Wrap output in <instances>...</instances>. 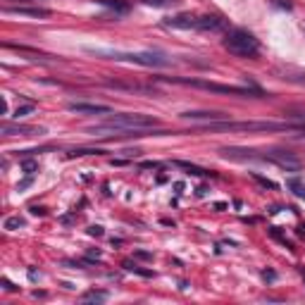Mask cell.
<instances>
[{
    "instance_id": "obj_1",
    "label": "cell",
    "mask_w": 305,
    "mask_h": 305,
    "mask_svg": "<svg viewBox=\"0 0 305 305\" xmlns=\"http://www.w3.org/2000/svg\"><path fill=\"white\" fill-rule=\"evenodd\" d=\"M160 122L143 112H122V115H110L103 124H96L89 129L91 136H112V138H124V136H141L138 131L158 129Z\"/></svg>"
},
{
    "instance_id": "obj_2",
    "label": "cell",
    "mask_w": 305,
    "mask_h": 305,
    "mask_svg": "<svg viewBox=\"0 0 305 305\" xmlns=\"http://www.w3.org/2000/svg\"><path fill=\"white\" fill-rule=\"evenodd\" d=\"M288 122H207L198 131H291Z\"/></svg>"
},
{
    "instance_id": "obj_3",
    "label": "cell",
    "mask_w": 305,
    "mask_h": 305,
    "mask_svg": "<svg viewBox=\"0 0 305 305\" xmlns=\"http://www.w3.org/2000/svg\"><path fill=\"white\" fill-rule=\"evenodd\" d=\"M224 48L236 57H258L260 53V43L258 38L243 31V29H232L224 36Z\"/></svg>"
},
{
    "instance_id": "obj_4",
    "label": "cell",
    "mask_w": 305,
    "mask_h": 305,
    "mask_svg": "<svg viewBox=\"0 0 305 305\" xmlns=\"http://www.w3.org/2000/svg\"><path fill=\"white\" fill-rule=\"evenodd\" d=\"M165 81H177V84H184V86L215 91V93H229V96H251V93L260 96L258 89H248V86H229V84H215V81H200V79H165Z\"/></svg>"
},
{
    "instance_id": "obj_5",
    "label": "cell",
    "mask_w": 305,
    "mask_h": 305,
    "mask_svg": "<svg viewBox=\"0 0 305 305\" xmlns=\"http://www.w3.org/2000/svg\"><path fill=\"white\" fill-rule=\"evenodd\" d=\"M112 57L115 60L143 64V67H165V64H170V60L162 53H112Z\"/></svg>"
},
{
    "instance_id": "obj_6",
    "label": "cell",
    "mask_w": 305,
    "mask_h": 305,
    "mask_svg": "<svg viewBox=\"0 0 305 305\" xmlns=\"http://www.w3.org/2000/svg\"><path fill=\"white\" fill-rule=\"evenodd\" d=\"M260 160L274 162V165H279L281 170H286V172H298V170H300V160L293 158L291 152H269V155H260Z\"/></svg>"
},
{
    "instance_id": "obj_7",
    "label": "cell",
    "mask_w": 305,
    "mask_h": 305,
    "mask_svg": "<svg viewBox=\"0 0 305 305\" xmlns=\"http://www.w3.org/2000/svg\"><path fill=\"white\" fill-rule=\"evenodd\" d=\"M0 134L3 136H43L45 129L43 126H29V124H5L0 126Z\"/></svg>"
},
{
    "instance_id": "obj_8",
    "label": "cell",
    "mask_w": 305,
    "mask_h": 305,
    "mask_svg": "<svg viewBox=\"0 0 305 305\" xmlns=\"http://www.w3.org/2000/svg\"><path fill=\"white\" fill-rule=\"evenodd\" d=\"M69 110L77 115H110L112 112L108 105H98V103H69Z\"/></svg>"
},
{
    "instance_id": "obj_9",
    "label": "cell",
    "mask_w": 305,
    "mask_h": 305,
    "mask_svg": "<svg viewBox=\"0 0 305 305\" xmlns=\"http://www.w3.org/2000/svg\"><path fill=\"white\" fill-rule=\"evenodd\" d=\"M5 15H24V17H50V10L45 8H24V5H19V8H3Z\"/></svg>"
},
{
    "instance_id": "obj_10",
    "label": "cell",
    "mask_w": 305,
    "mask_h": 305,
    "mask_svg": "<svg viewBox=\"0 0 305 305\" xmlns=\"http://www.w3.org/2000/svg\"><path fill=\"white\" fill-rule=\"evenodd\" d=\"M165 27H172V29H198V17H191V15H177V17L165 19Z\"/></svg>"
},
{
    "instance_id": "obj_11",
    "label": "cell",
    "mask_w": 305,
    "mask_h": 305,
    "mask_svg": "<svg viewBox=\"0 0 305 305\" xmlns=\"http://www.w3.org/2000/svg\"><path fill=\"white\" fill-rule=\"evenodd\" d=\"M224 27H226V22L222 17H212V15L198 17V29H203V31H222Z\"/></svg>"
},
{
    "instance_id": "obj_12",
    "label": "cell",
    "mask_w": 305,
    "mask_h": 305,
    "mask_svg": "<svg viewBox=\"0 0 305 305\" xmlns=\"http://www.w3.org/2000/svg\"><path fill=\"white\" fill-rule=\"evenodd\" d=\"M184 119H191V122H198V119H205V122H219L224 119V112H181Z\"/></svg>"
},
{
    "instance_id": "obj_13",
    "label": "cell",
    "mask_w": 305,
    "mask_h": 305,
    "mask_svg": "<svg viewBox=\"0 0 305 305\" xmlns=\"http://www.w3.org/2000/svg\"><path fill=\"white\" fill-rule=\"evenodd\" d=\"M105 300H108L105 291H86L81 296V303H105Z\"/></svg>"
},
{
    "instance_id": "obj_14",
    "label": "cell",
    "mask_w": 305,
    "mask_h": 305,
    "mask_svg": "<svg viewBox=\"0 0 305 305\" xmlns=\"http://www.w3.org/2000/svg\"><path fill=\"white\" fill-rule=\"evenodd\" d=\"M103 8H110L115 10V12H119V15H124V12H129V5H126L124 0H98Z\"/></svg>"
},
{
    "instance_id": "obj_15",
    "label": "cell",
    "mask_w": 305,
    "mask_h": 305,
    "mask_svg": "<svg viewBox=\"0 0 305 305\" xmlns=\"http://www.w3.org/2000/svg\"><path fill=\"white\" fill-rule=\"evenodd\" d=\"M286 186L293 191V196H296V198H305V184L298 179V177H291V179H286Z\"/></svg>"
},
{
    "instance_id": "obj_16",
    "label": "cell",
    "mask_w": 305,
    "mask_h": 305,
    "mask_svg": "<svg viewBox=\"0 0 305 305\" xmlns=\"http://www.w3.org/2000/svg\"><path fill=\"white\" fill-rule=\"evenodd\" d=\"M174 165H177V167H184V170L189 172V174H193V177H207V174H210L207 170H203V167H196V165H191V162H181V160H177Z\"/></svg>"
},
{
    "instance_id": "obj_17",
    "label": "cell",
    "mask_w": 305,
    "mask_h": 305,
    "mask_svg": "<svg viewBox=\"0 0 305 305\" xmlns=\"http://www.w3.org/2000/svg\"><path fill=\"white\" fill-rule=\"evenodd\" d=\"M19 226H24V219L22 217H10V219H5V229H10V232H15Z\"/></svg>"
},
{
    "instance_id": "obj_18",
    "label": "cell",
    "mask_w": 305,
    "mask_h": 305,
    "mask_svg": "<svg viewBox=\"0 0 305 305\" xmlns=\"http://www.w3.org/2000/svg\"><path fill=\"white\" fill-rule=\"evenodd\" d=\"M22 170L27 172V174H34L38 170V162L36 160H22Z\"/></svg>"
},
{
    "instance_id": "obj_19",
    "label": "cell",
    "mask_w": 305,
    "mask_h": 305,
    "mask_svg": "<svg viewBox=\"0 0 305 305\" xmlns=\"http://www.w3.org/2000/svg\"><path fill=\"white\" fill-rule=\"evenodd\" d=\"M34 112V105L29 103V105H22V108H17L15 110V119H19V117H27V115H31Z\"/></svg>"
},
{
    "instance_id": "obj_20",
    "label": "cell",
    "mask_w": 305,
    "mask_h": 305,
    "mask_svg": "<svg viewBox=\"0 0 305 305\" xmlns=\"http://www.w3.org/2000/svg\"><path fill=\"white\" fill-rule=\"evenodd\" d=\"M253 179L258 181V184H262V186H265V189H277V184H274V181L265 179V177H260V174H253Z\"/></svg>"
},
{
    "instance_id": "obj_21",
    "label": "cell",
    "mask_w": 305,
    "mask_h": 305,
    "mask_svg": "<svg viewBox=\"0 0 305 305\" xmlns=\"http://www.w3.org/2000/svg\"><path fill=\"white\" fill-rule=\"evenodd\" d=\"M145 5H155V8H162V5H167V3H170V0H143ZM172 3H174V0H172Z\"/></svg>"
},
{
    "instance_id": "obj_22",
    "label": "cell",
    "mask_w": 305,
    "mask_h": 305,
    "mask_svg": "<svg viewBox=\"0 0 305 305\" xmlns=\"http://www.w3.org/2000/svg\"><path fill=\"white\" fill-rule=\"evenodd\" d=\"M89 234L91 236H103V226H91Z\"/></svg>"
},
{
    "instance_id": "obj_23",
    "label": "cell",
    "mask_w": 305,
    "mask_h": 305,
    "mask_svg": "<svg viewBox=\"0 0 305 305\" xmlns=\"http://www.w3.org/2000/svg\"><path fill=\"white\" fill-rule=\"evenodd\" d=\"M262 277H265V279H269V281H272V279L277 277V274H274V272H267V269H265V272H262Z\"/></svg>"
},
{
    "instance_id": "obj_24",
    "label": "cell",
    "mask_w": 305,
    "mask_h": 305,
    "mask_svg": "<svg viewBox=\"0 0 305 305\" xmlns=\"http://www.w3.org/2000/svg\"><path fill=\"white\" fill-rule=\"evenodd\" d=\"M3 284H5V288H8V291H17V288H15V286H12V284H10V281H8V279H5V281H3Z\"/></svg>"
},
{
    "instance_id": "obj_25",
    "label": "cell",
    "mask_w": 305,
    "mask_h": 305,
    "mask_svg": "<svg viewBox=\"0 0 305 305\" xmlns=\"http://www.w3.org/2000/svg\"><path fill=\"white\" fill-rule=\"evenodd\" d=\"M300 274H303V279H305V267H300Z\"/></svg>"
}]
</instances>
